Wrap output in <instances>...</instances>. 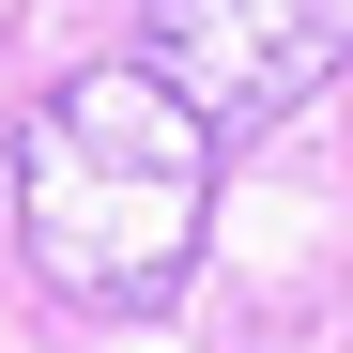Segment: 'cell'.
<instances>
[{
    "mask_svg": "<svg viewBox=\"0 0 353 353\" xmlns=\"http://www.w3.org/2000/svg\"><path fill=\"white\" fill-rule=\"evenodd\" d=\"M16 230L31 276L92 323L185 307L200 230H215V123L185 108L169 62H77L16 123Z\"/></svg>",
    "mask_w": 353,
    "mask_h": 353,
    "instance_id": "obj_1",
    "label": "cell"
},
{
    "mask_svg": "<svg viewBox=\"0 0 353 353\" xmlns=\"http://www.w3.org/2000/svg\"><path fill=\"white\" fill-rule=\"evenodd\" d=\"M154 31H169V77L215 139L292 123L323 77H353V0H154Z\"/></svg>",
    "mask_w": 353,
    "mask_h": 353,
    "instance_id": "obj_2",
    "label": "cell"
}]
</instances>
